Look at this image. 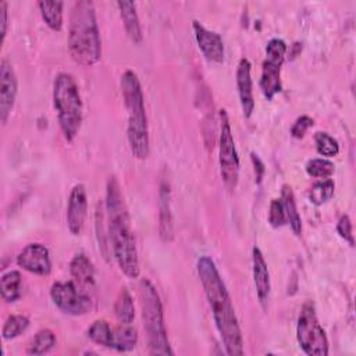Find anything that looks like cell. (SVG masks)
Instances as JSON below:
<instances>
[{"instance_id":"d6986e66","label":"cell","mask_w":356,"mask_h":356,"mask_svg":"<svg viewBox=\"0 0 356 356\" xmlns=\"http://www.w3.org/2000/svg\"><path fill=\"white\" fill-rule=\"evenodd\" d=\"M70 273L83 286L95 285V266L83 253L75 254L70 261Z\"/></svg>"},{"instance_id":"7c38bea8","label":"cell","mask_w":356,"mask_h":356,"mask_svg":"<svg viewBox=\"0 0 356 356\" xmlns=\"http://www.w3.org/2000/svg\"><path fill=\"white\" fill-rule=\"evenodd\" d=\"M17 76L11 63L6 58L0 63V120L3 124L7 122L17 97Z\"/></svg>"},{"instance_id":"4316f807","label":"cell","mask_w":356,"mask_h":356,"mask_svg":"<svg viewBox=\"0 0 356 356\" xmlns=\"http://www.w3.org/2000/svg\"><path fill=\"white\" fill-rule=\"evenodd\" d=\"M335 191V184L331 178H324L317 181L309 191V200L314 206H321L323 203L328 202Z\"/></svg>"},{"instance_id":"30bf717a","label":"cell","mask_w":356,"mask_h":356,"mask_svg":"<svg viewBox=\"0 0 356 356\" xmlns=\"http://www.w3.org/2000/svg\"><path fill=\"white\" fill-rule=\"evenodd\" d=\"M17 264L35 275H49L51 271V259L49 249L38 242L28 243L17 256Z\"/></svg>"},{"instance_id":"8992f818","label":"cell","mask_w":356,"mask_h":356,"mask_svg":"<svg viewBox=\"0 0 356 356\" xmlns=\"http://www.w3.org/2000/svg\"><path fill=\"white\" fill-rule=\"evenodd\" d=\"M53 106L64 138L72 142L78 135L82 118L83 104L79 88L74 76L68 72H60L53 82Z\"/></svg>"},{"instance_id":"ffe728a7","label":"cell","mask_w":356,"mask_h":356,"mask_svg":"<svg viewBox=\"0 0 356 356\" xmlns=\"http://www.w3.org/2000/svg\"><path fill=\"white\" fill-rule=\"evenodd\" d=\"M281 202H282V206H284L285 218L289 222L291 229L293 231L295 235H300V232H302V218H300V214H299L298 207H296V200H295L293 191L286 184L282 185V189H281Z\"/></svg>"},{"instance_id":"d6a6232c","label":"cell","mask_w":356,"mask_h":356,"mask_svg":"<svg viewBox=\"0 0 356 356\" xmlns=\"http://www.w3.org/2000/svg\"><path fill=\"white\" fill-rule=\"evenodd\" d=\"M337 232L342 239H345L350 246H355V239L352 234V221L348 214H342L337 222Z\"/></svg>"},{"instance_id":"f1b7e54d","label":"cell","mask_w":356,"mask_h":356,"mask_svg":"<svg viewBox=\"0 0 356 356\" xmlns=\"http://www.w3.org/2000/svg\"><path fill=\"white\" fill-rule=\"evenodd\" d=\"M305 170H306L307 175H310L313 178L324 179V178H330L334 174L335 165L332 161H330L325 157H317V159L309 160L306 163Z\"/></svg>"},{"instance_id":"f546056e","label":"cell","mask_w":356,"mask_h":356,"mask_svg":"<svg viewBox=\"0 0 356 356\" xmlns=\"http://www.w3.org/2000/svg\"><path fill=\"white\" fill-rule=\"evenodd\" d=\"M314 143L318 154L323 157H334L339 153V145L338 140L331 136L328 132H316L314 134Z\"/></svg>"},{"instance_id":"277c9868","label":"cell","mask_w":356,"mask_h":356,"mask_svg":"<svg viewBox=\"0 0 356 356\" xmlns=\"http://www.w3.org/2000/svg\"><path fill=\"white\" fill-rule=\"evenodd\" d=\"M121 93L124 99V106L127 108L128 124H127V138L129 149L134 157L145 160L150 153V139H149V125L147 115L145 110V97L140 86V81L132 70H127L121 75Z\"/></svg>"},{"instance_id":"9c48e42d","label":"cell","mask_w":356,"mask_h":356,"mask_svg":"<svg viewBox=\"0 0 356 356\" xmlns=\"http://www.w3.org/2000/svg\"><path fill=\"white\" fill-rule=\"evenodd\" d=\"M50 298L56 307L70 316H82L92 309V299L81 292L72 281H58L50 288Z\"/></svg>"},{"instance_id":"3957f363","label":"cell","mask_w":356,"mask_h":356,"mask_svg":"<svg viewBox=\"0 0 356 356\" xmlns=\"http://www.w3.org/2000/svg\"><path fill=\"white\" fill-rule=\"evenodd\" d=\"M68 51L71 58L83 67L99 63L102 39L95 4L90 0H78L72 4L68 22Z\"/></svg>"},{"instance_id":"5bb4252c","label":"cell","mask_w":356,"mask_h":356,"mask_svg":"<svg viewBox=\"0 0 356 356\" xmlns=\"http://www.w3.org/2000/svg\"><path fill=\"white\" fill-rule=\"evenodd\" d=\"M252 266H253V282L256 288V295L261 307L266 309L268 305L270 292H271L270 273H268V267L264 260V256L257 246H253L252 249Z\"/></svg>"},{"instance_id":"8fae6325","label":"cell","mask_w":356,"mask_h":356,"mask_svg":"<svg viewBox=\"0 0 356 356\" xmlns=\"http://www.w3.org/2000/svg\"><path fill=\"white\" fill-rule=\"evenodd\" d=\"M88 211V193L83 184L72 186L67 204V227L72 235L82 232Z\"/></svg>"},{"instance_id":"1f68e13d","label":"cell","mask_w":356,"mask_h":356,"mask_svg":"<svg viewBox=\"0 0 356 356\" xmlns=\"http://www.w3.org/2000/svg\"><path fill=\"white\" fill-rule=\"evenodd\" d=\"M268 222L273 228H280L286 222L285 211L281 199H273L268 210Z\"/></svg>"},{"instance_id":"52a82bcc","label":"cell","mask_w":356,"mask_h":356,"mask_svg":"<svg viewBox=\"0 0 356 356\" xmlns=\"http://www.w3.org/2000/svg\"><path fill=\"white\" fill-rule=\"evenodd\" d=\"M296 339L300 349L309 356H327L328 339L318 323L312 300L303 303L296 324Z\"/></svg>"},{"instance_id":"d590c367","label":"cell","mask_w":356,"mask_h":356,"mask_svg":"<svg viewBox=\"0 0 356 356\" xmlns=\"http://www.w3.org/2000/svg\"><path fill=\"white\" fill-rule=\"evenodd\" d=\"M250 159H252V163H253V167H254V175H256V184H260L263 181V175H264V164L261 161V159L254 153L252 152L250 153Z\"/></svg>"},{"instance_id":"d4e9b609","label":"cell","mask_w":356,"mask_h":356,"mask_svg":"<svg viewBox=\"0 0 356 356\" xmlns=\"http://www.w3.org/2000/svg\"><path fill=\"white\" fill-rule=\"evenodd\" d=\"M56 335L51 330H39L26 348L28 355H44L56 346Z\"/></svg>"},{"instance_id":"2e32d148","label":"cell","mask_w":356,"mask_h":356,"mask_svg":"<svg viewBox=\"0 0 356 356\" xmlns=\"http://www.w3.org/2000/svg\"><path fill=\"white\" fill-rule=\"evenodd\" d=\"M170 196L168 181L161 179L159 186V235L164 242H171L174 238V218Z\"/></svg>"},{"instance_id":"83f0119b","label":"cell","mask_w":356,"mask_h":356,"mask_svg":"<svg viewBox=\"0 0 356 356\" xmlns=\"http://www.w3.org/2000/svg\"><path fill=\"white\" fill-rule=\"evenodd\" d=\"M29 327V318L24 314H11L7 317L3 328H1V337L3 339H14L24 334L26 328Z\"/></svg>"},{"instance_id":"5b68a950","label":"cell","mask_w":356,"mask_h":356,"mask_svg":"<svg viewBox=\"0 0 356 356\" xmlns=\"http://www.w3.org/2000/svg\"><path fill=\"white\" fill-rule=\"evenodd\" d=\"M138 296L150 355H174L165 330L163 303L150 280H140L138 285Z\"/></svg>"},{"instance_id":"836d02e7","label":"cell","mask_w":356,"mask_h":356,"mask_svg":"<svg viewBox=\"0 0 356 356\" xmlns=\"http://www.w3.org/2000/svg\"><path fill=\"white\" fill-rule=\"evenodd\" d=\"M310 127H313V118H310L309 115H300L293 122V125L291 128V135L296 139H300L305 136V134L307 132V129Z\"/></svg>"},{"instance_id":"6da1fadb","label":"cell","mask_w":356,"mask_h":356,"mask_svg":"<svg viewBox=\"0 0 356 356\" xmlns=\"http://www.w3.org/2000/svg\"><path fill=\"white\" fill-rule=\"evenodd\" d=\"M196 268L227 353L229 356H242L243 338L241 327L231 296L214 261L209 256H200Z\"/></svg>"},{"instance_id":"ac0fdd59","label":"cell","mask_w":356,"mask_h":356,"mask_svg":"<svg viewBox=\"0 0 356 356\" xmlns=\"http://www.w3.org/2000/svg\"><path fill=\"white\" fill-rule=\"evenodd\" d=\"M260 89L267 100H271L277 93L281 92V65L264 60L261 64Z\"/></svg>"},{"instance_id":"44dd1931","label":"cell","mask_w":356,"mask_h":356,"mask_svg":"<svg viewBox=\"0 0 356 356\" xmlns=\"http://www.w3.org/2000/svg\"><path fill=\"white\" fill-rule=\"evenodd\" d=\"M22 277L18 270H11L4 273L0 278V292L3 300L7 303H14L21 298L22 293Z\"/></svg>"},{"instance_id":"4dcf8cb0","label":"cell","mask_w":356,"mask_h":356,"mask_svg":"<svg viewBox=\"0 0 356 356\" xmlns=\"http://www.w3.org/2000/svg\"><path fill=\"white\" fill-rule=\"evenodd\" d=\"M286 43L280 38H273L266 46V60L282 65L286 54Z\"/></svg>"},{"instance_id":"7402d4cb","label":"cell","mask_w":356,"mask_h":356,"mask_svg":"<svg viewBox=\"0 0 356 356\" xmlns=\"http://www.w3.org/2000/svg\"><path fill=\"white\" fill-rule=\"evenodd\" d=\"M138 332L131 324L120 323L118 327L113 330L111 348L118 352H129L136 346Z\"/></svg>"},{"instance_id":"cb8c5ba5","label":"cell","mask_w":356,"mask_h":356,"mask_svg":"<svg viewBox=\"0 0 356 356\" xmlns=\"http://www.w3.org/2000/svg\"><path fill=\"white\" fill-rule=\"evenodd\" d=\"M40 15L51 31H61L63 28V1H38Z\"/></svg>"},{"instance_id":"ba28073f","label":"cell","mask_w":356,"mask_h":356,"mask_svg":"<svg viewBox=\"0 0 356 356\" xmlns=\"http://www.w3.org/2000/svg\"><path fill=\"white\" fill-rule=\"evenodd\" d=\"M220 174L228 189H234L239 178V157L236 153L232 129L227 111L220 110V139H218Z\"/></svg>"},{"instance_id":"e0dca14e","label":"cell","mask_w":356,"mask_h":356,"mask_svg":"<svg viewBox=\"0 0 356 356\" xmlns=\"http://www.w3.org/2000/svg\"><path fill=\"white\" fill-rule=\"evenodd\" d=\"M117 7L120 11V17L122 19L125 32L128 38L135 43L139 44L143 40V33H142V26L140 21L136 13V3L135 1H125L120 0L117 1Z\"/></svg>"},{"instance_id":"7a4b0ae2","label":"cell","mask_w":356,"mask_h":356,"mask_svg":"<svg viewBox=\"0 0 356 356\" xmlns=\"http://www.w3.org/2000/svg\"><path fill=\"white\" fill-rule=\"evenodd\" d=\"M104 209L107 216V236L113 256L120 270L128 278H138L140 274L138 249L131 228L128 207L115 177L107 179Z\"/></svg>"},{"instance_id":"603a6c76","label":"cell","mask_w":356,"mask_h":356,"mask_svg":"<svg viewBox=\"0 0 356 356\" xmlns=\"http://www.w3.org/2000/svg\"><path fill=\"white\" fill-rule=\"evenodd\" d=\"M114 316L122 324H131L135 318V305L127 288H121L114 300Z\"/></svg>"},{"instance_id":"e575fe53","label":"cell","mask_w":356,"mask_h":356,"mask_svg":"<svg viewBox=\"0 0 356 356\" xmlns=\"http://www.w3.org/2000/svg\"><path fill=\"white\" fill-rule=\"evenodd\" d=\"M7 25H8V6L7 1H0V28H1V43L7 35Z\"/></svg>"},{"instance_id":"9a60e30c","label":"cell","mask_w":356,"mask_h":356,"mask_svg":"<svg viewBox=\"0 0 356 356\" xmlns=\"http://www.w3.org/2000/svg\"><path fill=\"white\" fill-rule=\"evenodd\" d=\"M250 61L248 58H241L236 68V88L241 102L243 115L249 118L254 110V97H253V81L250 75Z\"/></svg>"},{"instance_id":"484cf974","label":"cell","mask_w":356,"mask_h":356,"mask_svg":"<svg viewBox=\"0 0 356 356\" xmlns=\"http://www.w3.org/2000/svg\"><path fill=\"white\" fill-rule=\"evenodd\" d=\"M88 337L92 342L104 348H111L113 328L106 320H95L88 328Z\"/></svg>"},{"instance_id":"4fadbf2b","label":"cell","mask_w":356,"mask_h":356,"mask_svg":"<svg viewBox=\"0 0 356 356\" xmlns=\"http://www.w3.org/2000/svg\"><path fill=\"white\" fill-rule=\"evenodd\" d=\"M192 28H193L196 43H197L202 54L204 56V58L207 61L216 63V64L222 63L224 56H225L222 38L218 33L207 29L199 21H193Z\"/></svg>"}]
</instances>
